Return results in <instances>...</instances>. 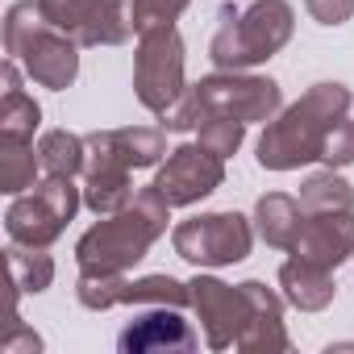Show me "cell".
<instances>
[{
    "label": "cell",
    "mask_w": 354,
    "mask_h": 354,
    "mask_svg": "<svg viewBox=\"0 0 354 354\" xmlns=\"http://www.w3.org/2000/svg\"><path fill=\"white\" fill-rule=\"evenodd\" d=\"M242 292L250 300V321L238 337V350H246V354H283V350H292L288 329H283V300L263 279H246Z\"/></svg>",
    "instance_id": "5bb4252c"
},
{
    "label": "cell",
    "mask_w": 354,
    "mask_h": 354,
    "mask_svg": "<svg viewBox=\"0 0 354 354\" xmlns=\"http://www.w3.org/2000/svg\"><path fill=\"white\" fill-rule=\"evenodd\" d=\"M254 230H259V238H263L267 246L292 250L296 238H300V230H304V209H300V201H292V196H283V192L259 196V205H254Z\"/></svg>",
    "instance_id": "ac0fdd59"
},
{
    "label": "cell",
    "mask_w": 354,
    "mask_h": 354,
    "mask_svg": "<svg viewBox=\"0 0 354 354\" xmlns=\"http://www.w3.org/2000/svg\"><path fill=\"white\" fill-rule=\"evenodd\" d=\"M292 254L337 271L354 254V217L350 213H304V230H300Z\"/></svg>",
    "instance_id": "4fadbf2b"
},
{
    "label": "cell",
    "mask_w": 354,
    "mask_h": 354,
    "mask_svg": "<svg viewBox=\"0 0 354 354\" xmlns=\"http://www.w3.org/2000/svg\"><path fill=\"white\" fill-rule=\"evenodd\" d=\"M296 30V13L288 0H254L246 13L221 9V26L209 42V59L217 71H246L275 59Z\"/></svg>",
    "instance_id": "5b68a950"
},
{
    "label": "cell",
    "mask_w": 354,
    "mask_h": 354,
    "mask_svg": "<svg viewBox=\"0 0 354 354\" xmlns=\"http://www.w3.org/2000/svg\"><path fill=\"white\" fill-rule=\"evenodd\" d=\"M350 104H354V96H350L346 84H337V80L313 84L296 104L279 109V117L267 121V129L259 138V167L296 171L304 162H317L321 146H325V133L350 113Z\"/></svg>",
    "instance_id": "6da1fadb"
},
{
    "label": "cell",
    "mask_w": 354,
    "mask_h": 354,
    "mask_svg": "<svg viewBox=\"0 0 354 354\" xmlns=\"http://www.w3.org/2000/svg\"><path fill=\"white\" fill-rule=\"evenodd\" d=\"M188 288H192V308H196L209 350L238 346V337L250 321V300H246L242 283L234 288V283H221L217 275H196Z\"/></svg>",
    "instance_id": "30bf717a"
},
{
    "label": "cell",
    "mask_w": 354,
    "mask_h": 354,
    "mask_svg": "<svg viewBox=\"0 0 354 354\" xmlns=\"http://www.w3.org/2000/svg\"><path fill=\"white\" fill-rule=\"evenodd\" d=\"M304 9L321 26H346L354 17V0H304Z\"/></svg>",
    "instance_id": "f546056e"
},
{
    "label": "cell",
    "mask_w": 354,
    "mask_h": 354,
    "mask_svg": "<svg viewBox=\"0 0 354 354\" xmlns=\"http://www.w3.org/2000/svg\"><path fill=\"white\" fill-rule=\"evenodd\" d=\"M321 162L325 167H350L354 162V121H350V113L325 133V146H321Z\"/></svg>",
    "instance_id": "83f0119b"
},
{
    "label": "cell",
    "mask_w": 354,
    "mask_h": 354,
    "mask_svg": "<svg viewBox=\"0 0 354 354\" xmlns=\"http://www.w3.org/2000/svg\"><path fill=\"white\" fill-rule=\"evenodd\" d=\"M171 246L192 267H234L254 246V225L242 213H201L175 225Z\"/></svg>",
    "instance_id": "ba28073f"
},
{
    "label": "cell",
    "mask_w": 354,
    "mask_h": 354,
    "mask_svg": "<svg viewBox=\"0 0 354 354\" xmlns=\"http://www.w3.org/2000/svg\"><path fill=\"white\" fill-rule=\"evenodd\" d=\"M9 275L17 292H46L55 283V259L46 254V246H30V242H9Z\"/></svg>",
    "instance_id": "44dd1931"
},
{
    "label": "cell",
    "mask_w": 354,
    "mask_h": 354,
    "mask_svg": "<svg viewBox=\"0 0 354 354\" xmlns=\"http://www.w3.org/2000/svg\"><path fill=\"white\" fill-rule=\"evenodd\" d=\"M38 171H42V158H38V150L30 142L0 138V192L21 196L26 188L38 184Z\"/></svg>",
    "instance_id": "ffe728a7"
},
{
    "label": "cell",
    "mask_w": 354,
    "mask_h": 354,
    "mask_svg": "<svg viewBox=\"0 0 354 354\" xmlns=\"http://www.w3.org/2000/svg\"><path fill=\"white\" fill-rule=\"evenodd\" d=\"M225 184V158L213 154L209 146L201 142H184L167 154V162L158 167L154 175V188L162 192V201L171 209H184V205H196L205 196H213L217 188Z\"/></svg>",
    "instance_id": "9c48e42d"
},
{
    "label": "cell",
    "mask_w": 354,
    "mask_h": 354,
    "mask_svg": "<svg viewBox=\"0 0 354 354\" xmlns=\"http://www.w3.org/2000/svg\"><path fill=\"white\" fill-rule=\"evenodd\" d=\"M88 142L104 146L109 154H117L125 167H158L162 154H167V138L162 129H150V125H125V129H96L88 133Z\"/></svg>",
    "instance_id": "2e32d148"
},
{
    "label": "cell",
    "mask_w": 354,
    "mask_h": 354,
    "mask_svg": "<svg viewBox=\"0 0 354 354\" xmlns=\"http://www.w3.org/2000/svg\"><path fill=\"white\" fill-rule=\"evenodd\" d=\"M283 109V92L275 80L267 75H246V71H217V75H205L196 80L175 109L162 113V125L184 133V129H196L205 117H238L246 125L254 121H275Z\"/></svg>",
    "instance_id": "3957f363"
},
{
    "label": "cell",
    "mask_w": 354,
    "mask_h": 354,
    "mask_svg": "<svg viewBox=\"0 0 354 354\" xmlns=\"http://www.w3.org/2000/svg\"><path fill=\"white\" fill-rule=\"evenodd\" d=\"M133 167H125L117 154H109L104 146L88 142V162H84V205L96 217H109L117 209H125L138 192H133Z\"/></svg>",
    "instance_id": "7c38bea8"
},
{
    "label": "cell",
    "mask_w": 354,
    "mask_h": 354,
    "mask_svg": "<svg viewBox=\"0 0 354 354\" xmlns=\"http://www.w3.org/2000/svg\"><path fill=\"white\" fill-rule=\"evenodd\" d=\"M171 221V205L162 201V192L150 184L142 188L125 209L109 213L104 221H96L80 242H75V263L88 275H117L129 271L133 263H142L150 254V246L167 234Z\"/></svg>",
    "instance_id": "7a4b0ae2"
},
{
    "label": "cell",
    "mask_w": 354,
    "mask_h": 354,
    "mask_svg": "<svg viewBox=\"0 0 354 354\" xmlns=\"http://www.w3.org/2000/svg\"><path fill=\"white\" fill-rule=\"evenodd\" d=\"M80 205H84V192L67 175H46L42 184H34V192L13 196V205L5 213V234H9V242L50 246L75 221Z\"/></svg>",
    "instance_id": "52a82bcc"
},
{
    "label": "cell",
    "mask_w": 354,
    "mask_h": 354,
    "mask_svg": "<svg viewBox=\"0 0 354 354\" xmlns=\"http://www.w3.org/2000/svg\"><path fill=\"white\" fill-rule=\"evenodd\" d=\"M0 75H5V96H0V138H21V142H30L34 129L42 125V109H38V100L21 88L17 59H5Z\"/></svg>",
    "instance_id": "e0dca14e"
},
{
    "label": "cell",
    "mask_w": 354,
    "mask_h": 354,
    "mask_svg": "<svg viewBox=\"0 0 354 354\" xmlns=\"http://www.w3.org/2000/svg\"><path fill=\"white\" fill-rule=\"evenodd\" d=\"M300 209L304 213H350L354 209V188L333 167H325V171L308 175L300 184Z\"/></svg>",
    "instance_id": "7402d4cb"
},
{
    "label": "cell",
    "mask_w": 354,
    "mask_h": 354,
    "mask_svg": "<svg viewBox=\"0 0 354 354\" xmlns=\"http://www.w3.org/2000/svg\"><path fill=\"white\" fill-rule=\"evenodd\" d=\"M125 304L146 308V304H167V308H184L192 304V288L180 283L175 275H142L125 283Z\"/></svg>",
    "instance_id": "cb8c5ba5"
},
{
    "label": "cell",
    "mask_w": 354,
    "mask_h": 354,
    "mask_svg": "<svg viewBox=\"0 0 354 354\" xmlns=\"http://www.w3.org/2000/svg\"><path fill=\"white\" fill-rule=\"evenodd\" d=\"M5 55L26 67V75L50 92H63L80 75V42L46 26L38 0H17L5 13Z\"/></svg>",
    "instance_id": "277c9868"
},
{
    "label": "cell",
    "mask_w": 354,
    "mask_h": 354,
    "mask_svg": "<svg viewBox=\"0 0 354 354\" xmlns=\"http://www.w3.org/2000/svg\"><path fill=\"white\" fill-rule=\"evenodd\" d=\"M129 34H138L133 0H96L80 46H121V42H129Z\"/></svg>",
    "instance_id": "d6986e66"
},
{
    "label": "cell",
    "mask_w": 354,
    "mask_h": 354,
    "mask_svg": "<svg viewBox=\"0 0 354 354\" xmlns=\"http://www.w3.org/2000/svg\"><path fill=\"white\" fill-rule=\"evenodd\" d=\"M125 271H117V275H88V271H80V279H75V300L84 304V308H92V313H104V308H117V304H125Z\"/></svg>",
    "instance_id": "d4e9b609"
},
{
    "label": "cell",
    "mask_w": 354,
    "mask_h": 354,
    "mask_svg": "<svg viewBox=\"0 0 354 354\" xmlns=\"http://www.w3.org/2000/svg\"><path fill=\"white\" fill-rule=\"evenodd\" d=\"M38 9L46 17V26L63 30L67 38H84L88 21H92V9H96V0H38Z\"/></svg>",
    "instance_id": "484cf974"
},
{
    "label": "cell",
    "mask_w": 354,
    "mask_h": 354,
    "mask_svg": "<svg viewBox=\"0 0 354 354\" xmlns=\"http://www.w3.org/2000/svg\"><path fill=\"white\" fill-rule=\"evenodd\" d=\"M38 158H42L46 175H67V180H75L88 162V138H80L71 129H50L38 142Z\"/></svg>",
    "instance_id": "603a6c76"
},
{
    "label": "cell",
    "mask_w": 354,
    "mask_h": 354,
    "mask_svg": "<svg viewBox=\"0 0 354 354\" xmlns=\"http://www.w3.org/2000/svg\"><path fill=\"white\" fill-rule=\"evenodd\" d=\"M201 146H209L213 154H221V158H230V154H238V146H242V138H246V121H238V117H205L201 125Z\"/></svg>",
    "instance_id": "4316f807"
},
{
    "label": "cell",
    "mask_w": 354,
    "mask_h": 354,
    "mask_svg": "<svg viewBox=\"0 0 354 354\" xmlns=\"http://www.w3.org/2000/svg\"><path fill=\"white\" fill-rule=\"evenodd\" d=\"M184 9H188V0H133V26L138 34L150 26H171Z\"/></svg>",
    "instance_id": "f1b7e54d"
},
{
    "label": "cell",
    "mask_w": 354,
    "mask_h": 354,
    "mask_svg": "<svg viewBox=\"0 0 354 354\" xmlns=\"http://www.w3.org/2000/svg\"><path fill=\"white\" fill-rule=\"evenodd\" d=\"M117 350L121 354H192L196 350V329L180 317V308L146 304L117 333Z\"/></svg>",
    "instance_id": "8fae6325"
},
{
    "label": "cell",
    "mask_w": 354,
    "mask_h": 354,
    "mask_svg": "<svg viewBox=\"0 0 354 354\" xmlns=\"http://www.w3.org/2000/svg\"><path fill=\"white\" fill-rule=\"evenodd\" d=\"M188 92L184 84V38L171 26H150L138 34V55H133V96L150 113H167L180 104Z\"/></svg>",
    "instance_id": "8992f818"
},
{
    "label": "cell",
    "mask_w": 354,
    "mask_h": 354,
    "mask_svg": "<svg viewBox=\"0 0 354 354\" xmlns=\"http://www.w3.org/2000/svg\"><path fill=\"white\" fill-rule=\"evenodd\" d=\"M0 346H5V354H38V350H42V337H38L34 329H26V325H21V317L13 313L9 333L0 337Z\"/></svg>",
    "instance_id": "4dcf8cb0"
},
{
    "label": "cell",
    "mask_w": 354,
    "mask_h": 354,
    "mask_svg": "<svg viewBox=\"0 0 354 354\" xmlns=\"http://www.w3.org/2000/svg\"><path fill=\"white\" fill-rule=\"evenodd\" d=\"M279 288H283V300H288L292 308H300V313H321V308H329V304H333V292H337L333 271H329V267H317V263H308V259H300V254H292V259L279 267Z\"/></svg>",
    "instance_id": "9a60e30c"
}]
</instances>
